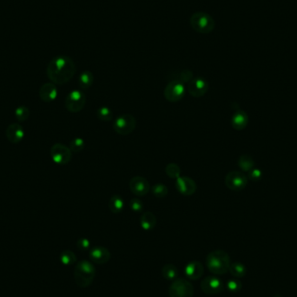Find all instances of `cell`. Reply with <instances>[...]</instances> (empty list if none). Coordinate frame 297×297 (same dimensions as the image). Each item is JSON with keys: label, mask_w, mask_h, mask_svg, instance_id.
I'll list each match as a JSON object with an SVG mask.
<instances>
[{"label": "cell", "mask_w": 297, "mask_h": 297, "mask_svg": "<svg viewBox=\"0 0 297 297\" xmlns=\"http://www.w3.org/2000/svg\"><path fill=\"white\" fill-rule=\"evenodd\" d=\"M76 64L67 56H55L50 61L46 74L52 83L57 85H65L76 74Z\"/></svg>", "instance_id": "1"}, {"label": "cell", "mask_w": 297, "mask_h": 297, "mask_svg": "<svg viewBox=\"0 0 297 297\" xmlns=\"http://www.w3.org/2000/svg\"><path fill=\"white\" fill-rule=\"evenodd\" d=\"M230 263L229 254L221 249L211 251L206 257V266L209 271L215 275L220 276L227 273Z\"/></svg>", "instance_id": "2"}, {"label": "cell", "mask_w": 297, "mask_h": 297, "mask_svg": "<svg viewBox=\"0 0 297 297\" xmlns=\"http://www.w3.org/2000/svg\"><path fill=\"white\" fill-rule=\"evenodd\" d=\"M96 276V269L92 261H82L77 263L74 272L76 284L81 288H86L93 283Z\"/></svg>", "instance_id": "3"}, {"label": "cell", "mask_w": 297, "mask_h": 297, "mask_svg": "<svg viewBox=\"0 0 297 297\" xmlns=\"http://www.w3.org/2000/svg\"><path fill=\"white\" fill-rule=\"evenodd\" d=\"M189 22L193 30L201 34H208L212 32L216 25L212 17L204 12H195L190 17Z\"/></svg>", "instance_id": "4"}, {"label": "cell", "mask_w": 297, "mask_h": 297, "mask_svg": "<svg viewBox=\"0 0 297 297\" xmlns=\"http://www.w3.org/2000/svg\"><path fill=\"white\" fill-rule=\"evenodd\" d=\"M137 126L136 118L130 114H123L113 123L114 130L121 136H127L132 132Z\"/></svg>", "instance_id": "5"}, {"label": "cell", "mask_w": 297, "mask_h": 297, "mask_svg": "<svg viewBox=\"0 0 297 297\" xmlns=\"http://www.w3.org/2000/svg\"><path fill=\"white\" fill-rule=\"evenodd\" d=\"M65 108L72 113L80 112L85 108L86 96L85 93L79 90H74L69 93L65 98Z\"/></svg>", "instance_id": "6"}, {"label": "cell", "mask_w": 297, "mask_h": 297, "mask_svg": "<svg viewBox=\"0 0 297 297\" xmlns=\"http://www.w3.org/2000/svg\"><path fill=\"white\" fill-rule=\"evenodd\" d=\"M169 297H193L192 284L185 278H177L169 286Z\"/></svg>", "instance_id": "7"}, {"label": "cell", "mask_w": 297, "mask_h": 297, "mask_svg": "<svg viewBox=\"0 0 297 297\" xmlns=\"http://www.w3.org/2000/svg\"><path fill=\"white\" fill-rule=\"evenodd\" d=\"M185 91L184 83L178 80H171L166 85L164 94L166 100L171 103H177L184 98Z\"/></svg>", "instance_id": "8"}, {"label": "cell", "mask_w": 297, "mask_h": 297, "mask_svg": "<svg viewBox=\"0 0 297 297\" xmlns=\"http://www.w3.org/2000/svg\"><path fill=\"white\" fill-rule=\"evenodd\" d=\"M72 152L71 148L66 145L58 143L55 144L51 148V157L56 165H67L73 157Z\"/></svg>", "instance_id": "9"}, {"label": "cell", "mask_w": 297, "mask_h": 297, "mask_svg": "<svg viewBox=\"0 0 297 297\" xmlns=\"http://www.w3.org/2000/svg\"><path fill=\"white\" fill-rule=\"evenodd\" d=\"M248 184V178L240 171H230L225 177V185L231 190L240 191L244 189Z\"/></svg>", "instance_id": "10"}, {"label": "cell", "mask_w": 297, "mask_h": 297, "mask_svg": "<svg viewBox=\"0 0 297 297\" xmlns=\"http://www.w3.org/2000/svg\"><path fill=\"white\" fill-rule=\"evenodd\" d=\"M201 289L207 295H217L224 289V283L217 277H207L202 281Z\"/></svg>", "instance_id": "11"}, {"label": "cell", "mask_w": 297, "mask_h": 297, "mask_svg": "<svg viewBox=\"0 0 297 297\" xmlns=\"http://www.w3.org/2000/svg\"><path fill=\"white\" fill-rule=\"evenodd\" d=\"M188 93L193 97L204 96L209 90L208 81L203 77H194L188 84Z\"/></svg>", "instance_id": "12"}, {"label": "cell", "mask_w": 297, "mask_h": 297, "mask_svg": "<svg viewBox=\"0 0 297 297\" xmlns=\"http://www.w3.org/2000/svg\"><path fill=\"white\" fill-rule=\"evenodd\" d=\"M149 183L145 177H134L130 181V191L137 197H144L149 191Z\"/></svg>", "instance_id": "13"}, {"label": "cell", "mask_w": 297, "mask_h": 297, "mask_svg": "<svg viewBox=\"0 0 297 297\" xmlns=\"http://www.w3.org/2000/svg\"><path fill=\"white\" fill-rule=\"evenodd\" d=\"M176 188L184 196H191L197 190L195 181L188 177H179L176 179Z\"/></svg>", "instance_id": "14"}, {"label": "cell", "mask_w": 297, "mask_h": 297, "mask_svg": "<svg viewBox=\"0 0 297 297\" xmlns=\"http://www.w3.org/2000/svg\"><path fill=\"white\" fill-rule=\"evenodd\" d=\"M111 257V252L105 247L97 246V247L91 249V251H90L91 261L94 263H97V264H105L110 261Z\"/></svg>", "instance_id": "15"}, {"label": "cell", "mask_w": 297, "mask_h": 297, "mask_svg": "<svg viewBox=\"0 0 297 297\" xmlns=\"http://www.w3.org/2000/svg\"><path fill=\"white\" fill-rule=\"evenodd\" d=\"M6 137L12 144H19L24 139V130L19 124H11L5 130Z\"/></svg>", "instance_id": "16"}, {"label": "cell", "mask_w": 297, "mask_h": 297, "mask_svg": "<svg viewBox=\"0 0 297 297\" xmlns=\"http://www.w3.org/2000/svg\"><path fill=\"white\" fill-rule=\"evenodd\" d=\"M204 275V265L201 261H192L185 267V276L190 280L196 281L200 279Z\"/></svg>", "instance_id": "17"}, {"label": "cell", "mask_w": 297, "mask_h": 297, "mask_svg": "<svg viewBox=\"0 0 297 297\" xmlns=\"http://www.w3.org/2000/svg\"><path fill=\"white\" fill-rule=\"evenodd\" d=\"M57 96V89L53 83H45L39 89V97L45 103H51L56 100Z\"/></svg>", "instance_id": "18"}, {"label": "cell", "mask_w": 297, "mask_h": 297, "mask_svg": "<svg viewBox=\"0 0 297 297\" xmlns=\"http://www.w3.org/2000/svg\"><path fill=\"white\" fill-rule=\"evenodd\" d=\"M248 123H249L248 115L241 110L236 111L231 118V125L237 130H241L246 128Z\"/></svg>", "instance_id": "19"}, {"label": "cell", "mask_w": 297, "mask_h": 297, "mask_svg": "<svg viewBox=\"0 0 297 297\" xmlns=\"http://www.w3.org/2000/svg\"><path fill=\"white\" fill-rule=\"evenodd\" d=\"M157 217L150 211H146L142 214L140 217L141 227L145 230H151L156 227Z\"/></svg>", "instance_id": "20"}, {"label": "cell", "mask_w": 297, "mask_h": 297, "mask_svg": "<svg viewBox=\"0 0 297 297\" xmlns=\"http://www.w3.org/2000/svg\"><path fill=\"white\" fill-rule=\"evenodd\" d=\"M108 207L110 210L114 214L121 213L125 208L124 199L118 195H114L111 197V199L109 201Z\"/></svg>", "instance_id": "21"}, {"label": "cell", "mask_w": 297, "mask_h": 297, "mask_svg": "<svg viewBox=\"0 0 297 297\" xmlns=\"http://www.w3.org/2000/svg\"><path fill=\"white\" fill-rule=\"evenodd\" d=\"M94 82V76L90 71H85L81 73L78 78V85L81 89L87 90L93 85Z\"/></svg>", "instance_id": "22"}, {"label": "cell", "mask_w": 297, "mask_h": 297, "mask_svg": "<svg viewBox=\"0 0 297 297\" xmlns=\"http://www.w3.org/2000/svg\"><path fill=\"white\" fill-rule=\"evenodd\" d=\"M229 271L235 278H242L246 275L247 269L244 264L239 261H236L233 263H230Z\"/></svg>", "instance_id": "23"}, {"label": "cell", "mask_w": 297, "mask_h": 297, "mask_svg": "<svg viewBox=\"0 0 297 297\" xmlns=\"http://www.w3.org/2000/svg\"><path fill=\"white\" fill-rule=\"evenodd\" d=\"M162 275L165 277L166 280L172 281L177 279V275H178V270L177 268L174 264L168 263L165 264L163 269H162Z\"/></svg>", "instance_id": "24"}, {"label": "cell", "mask_w": 297, "mask_h": 297, "mask_svg": "<svg viewBox=\"0 0 297 297\" xmlns=\"http://www.w3.org/2000/svg\"><path fill=\"white\" fill-rule=\"evenodd\" d=\"M172 79L171 80H178L184 83V84H189L190 81L194 78L193 73L189 70H184L178 73H174L172 75Z\"/></svg>", "instance_id": "25"}, {"label": "cell", "mask_w": 297, "mask_h": 297, "mask_svg": "<svg viewBox=\"0 0 297 297\" xmlns=\"http://www.w3.org/2000/svg\"><path fill=\"white\" fill-rule=\"evenodd\" d=\"M238 165L243 171H250L253 169L254 161L252 157L248 155H242L238 159Z\"/></svg>", "instance_id": "26"}, {"label": "cell", "mask_w": 297, "mask_h": 297, "mask_svg": "<svg viewBox=\"0 0 297 297\" xmlns=\"http://www.w3.org/2000/svg\"><path fill=\"white\" fill-rule=\"evenodd\" d=\"M96 115L98 119L104 122H109L113 118V111L108 106H101L100 108L97 109Z\"/></svg>", "instance_id": "27"}, {"label": "cell", "mask_w": 297, "mask_h": 297, "mask_svg": "<svg viewBox=\"0 0 297 297\" xmlns=\"http://www.w3.org/2000/svg\"><path fill=\"white\" fill-rule=\"evenodd\" d=\"M15 117H16L17 120L19 121V122H24V121L27 120L30 117V110L28 107H26L24 105L19 106L15 110Z\"/></svg>", "instance_id": "28"}, {"label": "cell", "mask_w": 297, "mask_h": 297, "mask_svg": "<svg viewBox=\"0 0 297 297\" xmlns=\"http://www.w3.org/2000/svg\"><path fill=\"white\" fill-rule=\"evenodd\" d=\"M165 172H166L168 177H170V178H174V179H177L178 177H181L180 168L177 164H174V163L169 164L166 166Z\"/></svg>", "instance_id": "29"}, {"label": "cell", "mask_w": 297, "mask_h": 297, "mask_svg": "<svg viewBox=\"0 0 297 297\" xmlns=\"http://www.w3.org/2000/svg\"><path fill=\"white\" fill-rule=\"evenodd\" d=\"M85 143L83 138L80 137H76L74 138L73 140L71 141L70 143V147L71 150L73 152L78 153L81 152L84 148H85Z\"/></svg>", "instance_id": "30"}, {"label": "cell", "mask_w": 297, "mask_h": 297, "mask_svg": "<svg viewBox=\"0 0 297 297\" xmlns=\"http://www.w3.org/2000/svg\"><path fill=\"white\" fill-rule=\"evenodd\" d=\"M61 261L65 265H71L76 261V255L71 250H65L61 254Z\"/></svg>", "instance_id": "31"}, {"label": "cell", "mask_w": 297, "mask_h": 297, "mask_svg": "<svg viewBox=\"0 0 297 297\" xmlns=\"http://www.w3.org/2000/svg\"><path fill=\"white\" fill-rule=\"evenodd\" d=\"M153 195L158 198H164L168 195V188L163 184H157L152 187Z\"/></svg>", "instance_id": "32"}, {"label": "cell", "mask_w": 297, "mask_h": 297, "mask_svg": "<svg viewBox=\"0 0 297 297\" xmlns=\"http://www.w3.org/2000/svg\"><path fill=\"white\" fill-rule=\"evenodd\" d=\"M227 289L232 293H237L241 289V282L237 278L229 279L226 283Z\"/></svg>", "instance_id": "33"}, {"label": "cell", "mask_w": 297, "mask_h": 297, "mask_svg": "<svg viewBox=\"0 0 297 297\" xmlns=\"http://www.w3.org/2000/svg\"><path fill=\"white\" fill-rule=\"evenodd\" d=\"M130 208L134 212H141L144 209L143 202L139 198H133L130 202Z\"/></svg>", "instance_id": "34"}, {"label": "cell", "mask_w": 297, "mask_h": 297, "mask_svg": "<svg viewBox=\"0 0 297 297\" xmlns=\"http://www.w3.org/2000/svg\"><path fill=\"white\" fill-rule=\"evenodd\" d=\"M77 248L81 250H87L91 248V241L87 238H81L77 241Z\"/></svg>", "instance_id": "35"}, {"label": "cell", "mask_w": 297, "mask_h": 297, "mask_svg": "<svg viewBox=\"0 0 297 297\" xmlns=\"http://www.w3.org/2000/svg\"><path fill=\"white\" fill-rule=\"evenodd\" d=\"M261 171L258 169H252L249 171V177L253 181H257L261 177Z\"/></svg>", "instance_id": "36"}]
</instances>
